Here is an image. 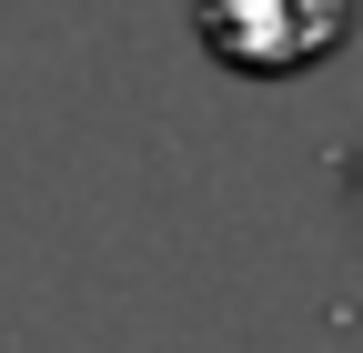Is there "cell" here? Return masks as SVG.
Instances as JSON below:
<instances>
[{"instance_id": "1", "label": "cell", "mask_w": 363, "mask_h": 353, "mask_svg": "<svg viewBox=\"0 0 363 353\" xmlns=\"http://www.w3.org/2000/svg\"><path fill=\"white\" fill-rule=\"evenodd\" d=\"M192 40L242 81H293L353 40V0H192Z\"/></svg>"}, {"instance_id": "2", "label": "cell", "mask_w": 363, "mask_h": 353, "mask_svg": "<svg viewBox=\"0 0 363 353\" xmlns=\"http://www.w3.org/2000/svg\"><path fill=\"white\" fill-rule=\"evenodd\" d=\"M343 192H353V212H363V152H343Z\"/></svg>"}]
</instances>
